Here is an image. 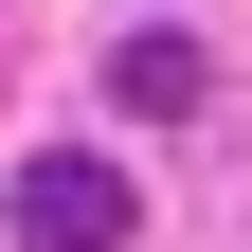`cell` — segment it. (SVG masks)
<instances>
[{
	"instance_id": "6da1fadb",
	"label": "cell",
	"mask_w": 252,
	"mask_h": 252,
	"mask_svg": "<svg viewBox=\"0 0 252 252\" xmlns=\"http://www.w3.org/2000/svg\"><path fill=\"white\" fill-rule=\"evenodd\" d=\"M0 216H18V252H108V234H126V180L90 162V144H36Z\"/></svg>"
},
{
	"instance_id": "7a4b0ae2",
	"label": "cell",
	"mask_w": 252,
	"mask_h": 252,
	"mask_svg": "<svg viewBox=\"0 0 252 252\" xmlns=\"http://www.w3.org/2000/svg\"><path fill=\"white\" fill-rule=\"evenodd\" d=\"M126 108H198V54L180 36H126Z\"/></svg>"
}]
</instances>
